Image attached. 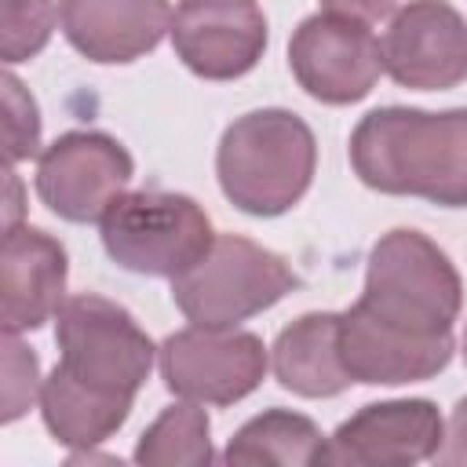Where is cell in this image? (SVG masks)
Segmentation results:
<instances>
[{
    "instance_id": "obj_1",
    "label": "cell",
    "mask_w": 467,
    "mask_h": 467,
    "mask_svg": "<svg viewBox=\"0 0 467 467\" xmlns=\"http://www.w3.org/2000/svg\"><path fill=\"white\" fill-rule=\"evenodd\" d=\"M350 164L368 190L467 208V106L372 109L350 135Z\"/></svg>"
},
{
    "instance_id": "obj_2",
    "label": "cell",
    "mask_w": 467,
    "mask_h": 467,
    "mask_svg": "<svg viewBox=\"0 0 467 467\" xmlns=\"http://www.w3.org/2000/svg\"><path fill=\"white\" fill-rule=\"evenodd\" d=\"M317 168L310 124L292 109H252L237 117L215 150V175L226 201L248 215L270 219L296 208Z\"/></svg>"
},
{
    "instance_id": "obj_3",
    "label": "cell",
    "mask_w": 467,
    "mask_h": 467,
    "mask_svg": "<svg viewBox=\"0 0 467 467\" xmlns=\"http://www.w3.org/2000/svg\"><path fill=\"white\" fill-rule=\"evenodd\" d=\"M358 303L416 336H449L463 306V281L445 248L401 226L372 244Z\"/></svg>"
},
{
    "instance_id": "obj_4",
    "label": "cell",
    "mask_w": 467,
    "mask_h": 467,
    "mask_svg": "<svg viewBox=\"0 0 467 467\" xmlns=\"http://www.w3.org/2000/svg\"><path fill=\"white\" fill-rule=\"evenodd\" d=\"M292 288H299V274L277 252L237 234H215L208 252L171 277V303L193 325L234 328Z\"/></svg>"
},
{
    "instance_id": "obj_5",
    "label": "cell",
    "mask_w": 467,
    "mask_h": 467,
    "mask_svg": "<svg viewBox=\"0 0 467 467\" xmlns=\"http://www.w3.org/2000/svg\"><path fill=\"white\" fill-rule=\"evenodd\" d=\"M106 255L146 277H175L197 263L215 241L208 212L190 193L171 190H131L102 215Z\"/></svg>"
},
{
    "instance_id": "obj_6",
    "label": "cell",
    "mask_w": 467,
    "mask_h": 467,
    "mask_svg": "<svg viewBox=\"0 0 467 467\" xmlns=\"http://www.w3.org/2000/svg\"><path fill=\"white\" fill-rule=\"evenodd\" d=\"M58 365L91 390L135 398L146 383L157 347L146 328L120 303L80 292L69 296L55 314Z\"/></svg>"
},
{
    "instance_id": "obj_7",
    "label": "cell",
    "mask_w": 467,
    "mask_h": 467,
    "mask_svg": "<svg viewBox=\"0 0 467 467\" xmlns=\"http://www.w3.org/2000/svg\"><path fill=\"white\" fill-rule=\"evenodd\" d=\"M164 387L197 405H234L248 398L270 365V354L255 332L190 325L171 332L157 347Z\"/></svg>"
},
{
    "instance_id": "obj_8",
    "label": "cell",
    "mask_w": 467,
    "mask_h": 467,
    "mask_svg": "<svg viewBox=\"0 0 467 467\" xmlns=\"http://www.w3.org/2000/svg\"><path fill=\"white\" fill-rule=\"evenodd\" d=\"M135 175L131 153L106 131L77 128L58 135L36 161V193L66 223H102L128 193Z\"/></svg>"
},
{
    "instance_id": "obj_9",
    "label": "cell",
    "mask_w": 467,
    "mask_h": 467,
    "mask_svg": "<svg viewBox=\"0 0 467 467\" xmlns=\"http://www.w3.org/2000/svg\"><path fill=\"white\" fill-rule=\"evenodd\" d=\"M288 66L299 88L325 106L361 102L383 73V44L365 22L317 11L288 40Z\"/></svg>"
},
{
    "instance_id": "obj_10",
    "label": "cell",
    "mask_w": 467,
    "mask_h": 467,
    "mask_svg": "<svg viewBox=\"0 0 467 467\" xmlns=\"http://www.w3.org/2000/svg\"><path fill=\"white\" fill-rule=\"evenodd\" d=\"M383 69L412 91H445L467 80V18L445 0H409L383 33Z\"/></svg>"
},
{
    "instance_id": "obj_11",
    "label": "cell",
    "mask_w": 467,
    "mask_h": 467,
    "mask_svg": "<svg viewBox=\"0 0 467 467\" xmlns=\"http://www.w3.org/2000/svg\"><path fill=\"white\" fill-rule=\"evenodd\" d=\"M266 15L255 0H179L171 47L201 80H237L266 51Z\"/></svg>"
},
{
    "instance_id": "obj_12",
    "label": "cell",
    "mask_w": 467,
    "mask_h": 467,
    "mask_svg": "<svg viewBox=\"0 0 467 467\" xmlns=\"http://www.w3.org/2000/svg\"><path fill=\"white\" fill-rule=\"evenodd\" d=\"M445 420L427 398L372 401L343 420L325 441V463L339 467H409L438 456Z\"/></svg>"
},
{
    "instance_id": "obj_13",
    "label": "cell",
    "mask_w": 467,
    "mask_h": 467,
    "mask_svg": "<svg viewBox=\"0 0 467 467\" xmlns=\"http://www.w3.org/2000/svg\"><path fill=\"white\" fill-rule=\"evenodd\" d=\"M449 336H416L401 325H390L368 314L361 303L339 314V358L354 383L398 387L438 376L452 361Z\"/></svg>"
},
{
    "instance_id": "obj_14",
    "label": "cell",
    "mask_w": 467,
    "mask_h": 467,
    "mask_svg": "<svg viewBox=\"0 0 467 467\" xmlns=\"http://www.w3.org/2000/svg\"><path fill=\"white\" fill-rule=\"evenodd\" d=\"M69 255L58 237L18 223L0 244V321L4 332H33L66 303Z\"/></svg>"
},
{
    "instance_id": "obj_15",
    "label": "cell",
    "mask_w": 467,
    "mask_h": 467,
    "mask_svg": "<svg viewBox=\"0 0 467 467\" xmlns=\"http://www.w3.org/2000/svg\"><path fill=\"white\" fill-rule=\"evenodd\" d=\"M66 40L99 66H124L150 55L171 33L168 0H58Z\"/></svg>"
},
{
    "instance_id": "obj_16",
    "label": "cell",
    "mask_w": 467,
    "mask_h": 467,
    "mask_svg": "<svg viewBox=\"0 0 467 467\" xmlns=\"http://www.w3.org/2000/svg\"><path fill=\"white\" fill-rule=\"evenodd\" d=\"M277 383L299 398H336L354 379L339 358V314L314 310L285 325L270 347Z\"/></svg>"
},
{
    "instance_id": "obj_17",
    "label": "cell",
    "mask_w": 467,
    "mask_h": 467,
    "mask_svg": "<svg viewBox=\"0 0 467 467\" xmlns=\"http://www.w3.org/2000/svg\"><path fill=\"white\" fill-rule=\"evenodd\" d=\"M131 401L135 398H117V394L84 387L62 365H55L40 387L44 427L51 431V438L58 445L84 449V452L102 445L109 434H117L124 427V420L131 416Z\"/></svg>"
},
{
    "instance_id": "obj_18",
    "label": "cell",
    "mask_w": 467,
    "mask_h": 467,
    "mask_svg": "<svg viewBox=\"0 0 467 467\" xmlns=\"http://www.w3.org/2000/svg\"><path fill=\"white\" fill-rule=\"evenodd\" d=\"M223 463L234 467H310L325 463V434L317 423L303 412L288 409H266L252 416L226 445Z\"/></svg>"
},
{
    "instance_id": "obj_19",
    "label": "cell",
    "mask_w": 467,
    "mask_h": 467,
    "mask_svg": "<svg viewBox=\"0 0 467 467\" xmlns=\"http://www.w3.org/2000/svg\"><path fill=\"white\" fill-rule=\"evenodd\" d=\"M135 460L146 467H204L212 452V423L197 401L168 405L139 438Z\"/></svg>"
},
{
    "instance_id": "obj_20",
    "label": "cell",
    "mask_w": 467,
    "mask_h": 467,
    "mask_svg": "<svg viewBox=\"0 0 467 467\" xmlns=\"http://www.w3.org/2000/svg\"><path fill=\"white\" fill-rule=\"evenodd\" d=\"M55 4L51 0H4V33H0V58L7 66L29 62L40 55L55 33Z\"/></svg>"
},
{
    "instance_id": "obj_21",
    "label": "cell",
    "mask_w": 467,
    "mask_h": 467,
    "mask_svg": "<svg viewBox=\"0 0 467 467\" xmlns=\"http://www.w3.org/2000/svg\"><path fill=\"white\" fill-rule=\"evenodd\" d=\"M0 88H4V153L7 164H18L40 153V109L11 69L0 77Z\"/></svg>"
},
{
    "instance_id": "obj_22",
    "label": "cell",
    "mask_w": 467,
    "mask_h": 467,
    "mask_svg": "<svg viewBox=\"0 0 467 467\" xmlns=\"http://www.w3.org/2000/svg\"><path fill=\"white\" fill-rule=\"evenodd\" d=\"M40 361L18 339V332H4V423H15L36 398H40Z\"/></svg>"
},
{
    "instance_id": "obj_23",
    "label": "cell",
    "mask_w": 467,
    "mask_h": 467,
    "mask_svg": "<svg viewBox=\"0 0 467 467\" xmlns=\"http://www.w3.org/2000/svg\"><path fill=\"white\" fill-rule=\"evenodd\" d=\"M434 460L449 463V467H467V398H460L452 405L449 423H445V438H441V449Z\"/></svg>"
},
{
    "instance_id": "obj_24",
    "label": "cell",
    "mask_w": 467,
    "mask_h": 467,
    "mask_svg": "<svg viewBox=\"0 0 467 467\" xmlns=\"http://www.w3.org/2000/svg\"><path fill=\"white\" fill-rule=\"evenodd\" d=\"M321 11L376 26V22H383V18H390L398 11V0H321Z\"/></svg>"
},
{
    "instance_id": "obj_25",
    "label": "cell",
    "mask_w": 467,
    "mask_h": 467,
    "mask_svg": "<svg viewBox=\"0 0 467 467\" xmlns=\"http://www.w3.org/2000/svg\"><path fill=\"white\" fill-rule=\"evenodd\" d=\"M4 186H7L4 230H7V226H18V215H22V204H18V175H15V168H11V164H7V171H4Z\"/></svg>"
},
{
    "instance_id": "obj_26",
    "label": "cell",
    "mask_w": 467,
    "mask_h": 467,
    "mask_svg": "<svg viewBox=\"0 0 467 467\" xmlns=\"http://www.w3.org/2000/svg\"><path fill=\"white\" fill-rule=\"evenodd\" d=\"M463 361H467V325H463Z\"/></svg>"
}]
</instances>
